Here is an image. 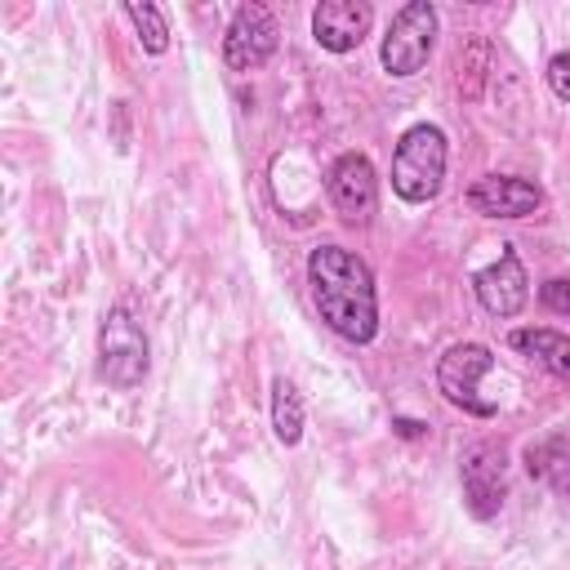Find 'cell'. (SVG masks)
<instances>
[{
  "label": "cell",
  "mask_w": 570,
  "mask_h": 570,
  "mask_svg": "<svg viewBox=\"0 0 570 570\" xmlns=\"http://www.w3.org/2000/svg\"><path fill=\"white\" fill-rule=\"evenodd\" d=\"M307 285L316 316L347 343L365 347L379 338V289L370 263L347 245H316L307 249Z\"/></svg>",
  "instance_id": "cell-1"
},
{
  "label": "cell",
  "mask_w": 570,
  "mask_h": 570,
  "mask_svg": "<svg viewBox=\"0 0 570 570\" xmlns=\"http://www.w3.org/2000/svg\"><path fill=\"white\" fill-rule=\"evenodd\" d=\"M445 165H450L445 129L432 125V120L410 125L396 138V151H392V191H396V200H405V205L436 200L441 187H445Z\"/></svg>",
  "instance_id": "cell-2"
},
{
  "label": "cell",
  "mask_w": 570,
  "mask_h": 570,
  "mask_svg": "<svg viewBox=\"0 0 570 570\" xmlns=\"http://www.w3.org/2000/svg\"><path fill=\"white\" fill-rule=\"evenodd\" d=\"M147 370H151V343L142 321L134 316L129 303H111L98 325V379L116 392H129L147 379Z\"/></svg>",
  "instance_id": "cell-3"
},
{
  "label": "cell",
  "mask_w": 570,
  "mask_h": 570,
  "mask_svg": "<svg viewBox=\"0 0 570 570\" xmlns=\"http://www.w3.org/2000/svg\"><path fill=\"white\" fill-rule=\"evenodd\" d=\"M436 27H441V18H436V4H432V0H410V4H401V9L392 13V22H387L383 40H379V62H383V71H387L392 80L419 76V71L428 67V58H432Z\"/></svg>",
  "instance_id": "cell-4"
},
{
  "label": "cell",
  "mask_w": 570,
  "mask_h": 570,
  "mask_svg": "<svg viewBox=\"0 0 570 570\" xmlns=\"http://www.w3.org/2000/svg\"><path fill=\"white\" fill-rule=\"evenodd\" d=\"M490 370H494V352L485 343H472V338L468 343H450L441 352V361H436V392L454 410H463L472 419H494L499 405L490 396H481V379Z\"/></svg>",
  "instance_id": "cell-5"
},
{
  "label": "cell",
  "mask_w": 570,
  "mask_h": 570,
  "mask_svg": "<svg viewBox=\"0 0 570 570\" xmlns=\"http://www.w3.org/2000/svg\"><path fill=\"white\" fill-rule=\"evenodd\" d=\"M281 45V27H276V13L263 4V0H245L232 9V22L223 31V67L245 76V71H258Z\"/></svg>",
  "instance_id": "cell-6"
},
{
  "label": "cell",
  "mask_w": 570,
  "mask_h": 570,
  "mask_svg": "<svg viewBox=\"0 0 570 570\" xmlns=\"http://www.w3.org/2000/svg\"><path fill=\"white\" fill-rule=\"evenodd\" d=\"M459 485H463V508L476 521H494L503 499H508V454L494 441H476L459 454Z\"/></svg>",
  "instance_id": "cell-7"
},
{
  "label": "cell",
  "mask_w": 570,
  "mask_h": 570,
  "mask_svg": "<svg viewBox=\"0 0 570 570\" xmlns=\"http://www.w3.org/2000/svg\"><path fill=\"white\" fill-rule=\"evenodd\" d=\"M325 196L343 223H370L379 209V174L365 151H338L325 169Z\"/></svg>",
  "instance_id": "cell-8"
},
{
  "label": "cell",
  "mask_w": 570,
  "mask_h": 570,
  "mask_svg": "<svg viewBox=\"0 0 570 570\" xmlns=\"http://www.w3.org/2000/svg\"><path fill=\"white\" fill-rule=\"evenodd\" d=\"M472 294L476 303L499 316V321H512L521 316V307L530 303V276H525V263L512 245H499V258L490 267H476L472 272Z\"/></svg>",
  "instance_id": "cell-9"
},
{
  "label": "cell",
  "mask_w": 570,
  "mask_h": 570,
  "mask_svg": "<svg viewBox=\"0 0 570 570\" xmlns=\"http://www.w3.org/2000/svg\"><path fill=\"white\" fill-rule=\"evenodd\" d=\"M463 200L481 218H530L543 205V187L521 174H485L468 187Z\"/></svg>",
  "instance_id": "cell-10"
},
{
  "label": "cell",
  "mask_w": 570,
  "mask_h": 570,
  "mask_svg": "<svg viewBox=\"0 0 570 570\" xmlns=\"http://www.w3.org/2000/svg\"><path fill=\"white\" fill-rule=\"evenodd\" d=\"M370 27H374L370 0H321L312 9V40L325 53H334V58L361 49L365 36H370Z\"/></svg>",
  "instance_id": "cell-11"
},
{
  "label": "cell",
  "mask_w": 570,
  "mask_h": 570,
  "mask_svg": "<svg viewBox=\"0 0 570 570\" xmlns=\"http://www.w3.org/2000/svg\"><path fill=\"white\" fill-rule=\"evenodd\" d=\"M521 463H525L530 481H539L543 490L570 494V436L566 432H552V436L530 441L521 450Z\"/></svg>",
  "instance_id": "cell-12"
},
{
  "label": "cell",
  "mask_w": 570,
  "mask_h": 570,
  "mask_svg": "<svg viewBox=\"0 0 570 570\" xmlns=\"http://www.w3.org/2000/svg\"><path fill=\"white\" fill-rule=\"evenodd\" d=\"M508 343H512L521 356L539 361L552 379L570 383V334L548 330V325H521V330H512V334H508Z\"/></svg>",
  "instance_id": "cell-13"
},
{
  "label": "cell",
  "mask_w": 570,
  "mask_h": 570,
  "mask_svg": "<svg viewBox=\"0 0 570 570\" xmlns=\"http://www.w3.org/2000/svg\"><path fill=\"white\" fill-rule=\"evenodd\" d=\"M272 432H276L281 445L303 441V396L285 374L272 379Z\"/></svg>",
  "instance_id": "cell-14"
},
{
  "label": "cell",
  "mask_w": 570,
  "mask_h": 570,
  "mask_svg": "<svg viewBox=\"0 0 570 570\" xmlns=\"http://www.w3.org/2000/svg\"><path fill=\"white\" fill-rule=\"evenodd\" d=\"M125 18L134 22L142 53L160 58L169 49V18H165V9L156 0H125Z\"/></svg>",
  "instance_id": "cell-15"
},
{
  "label": "cell",
  "mask_w": 570,
  "mask_h": 570,
  "mask_svg": "<svg viewBox=\"0 0 570 570\" xmlns=\"http://www.w3.org/2000/svg\"><path fill=\"white\" fill-rule=\"evenodd\" d=\"M539 303H543L548 312H557V316H570V281H566V276L543 281V285H539Z\"/></svg>",
  "instance_id": "cell-16"
},
{
  "label": "cell",
  "mask_w": 570,
  "mask_h": 570,
  "mask_svg": "<svg viewBox=\"0 0 570 570\" xmlns=\"http://www.w3.org/2000/svg\"><path fill=\"white\" fill-rule=\"evenodd\" d=\"M543 76H548V89H552L561 102H570V53H552L548 67H543Z\"/></svg>",
  "instance_id": "cell-17"
},
{
  "label": "cell",
  "mask_w": 570,
  "mask_h": 570,
  "mask_svg": "<svg viewBox=\"0 0 570 570\" xmlns=\"http://www.w3.org/2000/svg\"><path fill=\"white\" fill-rule=\"evenodd\" d=\"M392 432L396 436H405V441H419V436H428V423H419V419H392Z\"/></svg>",
  "instance_id": "cell-18"
}]
</instances>
